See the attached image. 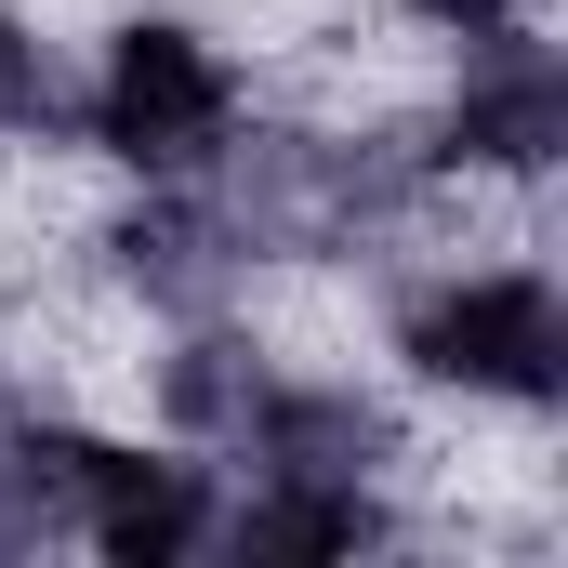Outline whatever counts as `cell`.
Listing matches in <instances>:
<instances>
[{"instance_id": "6da1fadb", "label": "cell", "mask_w": 568, "mask_h": 568, "mask_svg": "<svg viewBox=\"0 0 568 568\" xmlns=\"http://www.w3.org/2000/svg\"><path fill=\"white\" fill-rule=\"evenodd\" d=\"M252 133V67L199 27V13H120L106 27V53H93V80H80V145L106 159V172H133V185H199V172H225Z\"/></svg>"}, {"instance_id": "7a4b0ae2", "label": "cell", "mask_w": 568, "mask_h": 568, "mask_svg": "<svg viewBox=\"0 0 568 568\" xmlns=\"http://www.w3.org/2000/svg\"><path fill=\"white\" fill-rule=\"evenodd\" d=\"M397 371L463 397V410H556L568 397V291L556 265H436L410 304H397Z\"/></svg>"}, {"instance_id": "3957f363", "label": "cell", "mask_w": 568, "mask_h": 568, "mask_svg": "<svg viewBox=\"0 0 568 568\" xmlns=\"http://www.w3.org/2000/svg\"><path fill=\"white\" fill-rule=\"evenodd\" d=\"M568 145V67L542 27H489L463 40L449 93L410 120V172H463V185H542Z\"/></svg>"}, {"instance_id": "277c9868", "label": "cell", "mask_w": 568, "mask_h": 568, "mask_svg": "<svg viewBox=\"0 0 568 568\" xmlns=\"http://www.w3.org/2000/svg\"><path fill=\"white\" fill-rule=\"evenodd\" d=\"M212 542H225V556H384V542H410V529H397L384 476H252V489L212 516Z\"/></svg>"}, {"instance_id": "5b68a950", "label": "cell", "mask_w": 568, "mask_h": 568, "mask_svg": "<svg viewBox=\"0 0 568 568\" xmlns=\"http://www.w3.org/2000/svg\"><path fill=\"white\" fill-rule=\"evenodd\" d=\"M80 133V80L53 53V27L27 0H0V145H67Z\"/></svg>"}, {"instance_id": "8992f818", "label": "cell", "mask_w": 568, "mask_h": 568, "mask_svg": "<svg viewBox=\"0 0 568 568\" xmlns=\"http://www.w3.org/2000/svg\"><path fill=\"white\" fill-rule=\"evenodd\" d=\"M397 13H410L424 40H449V53L489 40V27H542V0H397Z\"/></svg>"}]
</instances>
